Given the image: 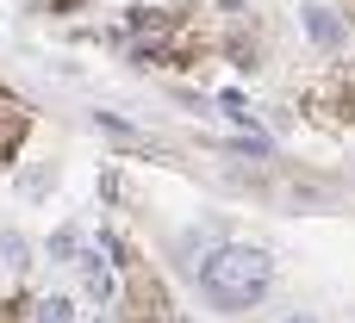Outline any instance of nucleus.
Instances as JSON below:
<instances>
[{"mask_svg":"<svg viewBox=\"0 0 355 323\" xmlns=\"http://www.w3.org/2000/svg\"><path fill=\"white\" fill-rule=\"evenodd\" d=\"M268 280H275V261H268V249H256V243H225V249H212L206 268H200V293H206L218 311H250V305L268 293Z\"/></svg>","mask_w":355,"mask_h":323,"instance_id":"nucleus-1","label":"nucleus"},{"mask_svg":"<svg viewBox=\"0 0 355 323\" xmlns=\"http://www.w3.org/2000/svg\"><path fill=\"white\" fill-rule=\"evenodd\" d=\"M25 131H31V112H25L12 93H0V162H6V156H19Z\"/></svg>","mask_w":355,"mask_h":323,"instance_id":"nucleus-2","label":"nucleus"},{"mask_svg":"<svg viewBox=\"0 0 355 323\" xmlns=\"http://www.w3.org/2000/svg\"><path fill=\"white\" fill-rule=\"evenodd\" d=\"M81 280H87V299H100V305L119 299V261H100V249L81 261Z\"/></svg>","mask_w":355,"mask_h":323,"instance_id":"nucleus-3","label":"nucleus"},{"mask_svg":"<svg viewBox=\"0 0 355 323\" xmlns=\"http://www.w3.org/2000/svg\"><path fill=\"white\" fill-rule=\"evenodd\" d=\"M306 31H312V44H324V50L343 44V19H337L331 6H306Z\"/></svg>","mask_w":355,"mask_h":323,"instance_id":"nucleus-4","label":"nucleus"},{"mask_svg":"<svg viewBox=\"0 0 355 323\" xmlns=\"http://www.w3.org/2000/svg\"><path fill=\"white\" fill-rule=\"evenodd\" d=\"M212 249H218V243H212V230H187V237H181V261H187L193 274L206 268V255H212Z\"/></svg>","mask_w":355,"mask_h":323,"instance_id":"nucleus-5","label":"nucleus"},{"mask_svg":"<svg viewBox=\"0 0 355 323\" xmlns=\"http://www.w3.org/2000/svg\"><path fill=\"white\" fill-rule=\"evenodd\" d=\"M75 255H81V224L50 230V261H75Z\"/></svg>","mask_w":355,"mask_h":323,"instance_id":"nucleus-6","label":"nucleus"},{"mask_svg":"<svg viewBox=\"0 0 355 323\" xmlns=\"http://www.w3.org/2000/svg\"><path fill=\"white\" fill-rule=\"evenodd\" d=\"M0 255H6V268H31V261H25V237H19V230H0Z\"/></svg>","mask_w":355,"mask_h":323,"instance_id":"nucleus-7","label":"nucleus"},{"mask_svg":"<svg viewBox=\"0 0 355 323\" xmlns=\"http://www.w3.org/2000/svg\"><path fill=\"white\" fill-rule=\"evenodd\" d=\"M37 323H75V305L69 299H44L37 305Z\"/></svg>","mask_w":355,"mask_h":323,"instance_id":"nucleus-8","label":"nucleus"},{"mask_svg":"<svg viewBox=\"0 0 355 323\" xmlns=\"http://www.w3.org/2000/svg\"><path fill=\"white\" fill-rule=\"evenodd\" d=\"M50 181H56V174H44V168H31V174L19 181V193H25V199H37V193H50Z\"/></svg>","mask_w":355,"mask_h":323,"instance_id":"nucleus-9","label":"nucleus"},{"mask_svg":"<svg viewBox=\"0 0 355 323\" xmlns=\"http://www.w3.org/2000/svg\"><path fill=\"white\" fill-rule=\"evenodd\" d=\"M287 323H318V317H312V311H300V317H287Z\"/></svg>","mask_w":355,"mask_h":323,"instance_id":"nucleus-10","label":"nucleus"}]
</instances>
